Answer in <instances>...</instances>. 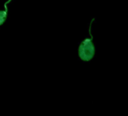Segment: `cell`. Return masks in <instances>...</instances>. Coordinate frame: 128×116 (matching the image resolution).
I'll use <instances>...</instances> for the list:
<instances>
[{
	"mask_svg": "<svg viewBox=\"0 0 128 116\" xmlns=\"http://www.w3.org/2000/svg\"><path fill=\"white\" fill-rule=\"evenodd\" d=\"M12 0H8L7 3H6L5 4V8L6 9L4 11H0V25H2L4 24V22L6 21L7 16H8V8H7V4L9 3Z\"/></svg>",
	"mask_w": 128,
	"mask_h": 116,
	"instance_id": "obj_2",
	"label": "cell"
},
{
	"mask_svg": "<svg viewBox=\"0 0 128 116\" xmlns=\"http://www.w3.org/2000/svg\"><path fill=\"white\" fill-rule=\"evenodd\" d=\"M93 36L91 38L85 39L79 46L78 48V55L80 59L83 61H90L93 59L95 54L94 45L92 42Z\"/></svg>",
	"mask_w": 128,
	"mask_h": 116,
	"instance_id": "obj_1",
	"label": "cell"
}]
</instances>
